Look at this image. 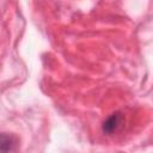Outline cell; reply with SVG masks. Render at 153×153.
Here are the masks:
<instances>
[{
    "label": "cell",
    "mask_w": 153,
    "mask_h": 153,
    "mask_svg": "<svg viewBox=\"0 0 153 153\" xmlns=\"http://www.w3.org/2000/svg\"><path fill=\"white\" fill-rule=\"evenodd\" d=\"M123 122V115L120 111H116L114 114H111L102 124V130L104 134L111 135L112 133H115L122 124Z\"/></svg>",
    "instance_id": "cell-1"
},
{
    "label": "cell",
    "mask_w": 153,
    "mask_h": 153,
    "mask_svg": "<svg viewBox=\"0 0 153 153\" xmlns=\"http://www.w3.org/2000/svg\"><path fill=\"white\" fill-rule=\"evenodd\" d=\"M16 146V139L14 136L2 133L1 134V140H0V153H10L13 151Z\"/></svg>",
    "instance_id": "cell-2"
}]
</instances>
